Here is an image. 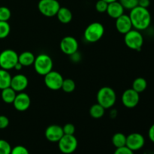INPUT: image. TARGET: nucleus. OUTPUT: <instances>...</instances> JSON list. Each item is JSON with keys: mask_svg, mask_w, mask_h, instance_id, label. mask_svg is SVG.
<instances>
[{"mask_svg": "<svg viewBox=\"0 0 154 154\" xmlns=\"http://www.w3.org/2000/svg\"><path fill=\"white\" fill-rule=\"evenodd\" d=\"M132 27L138 31H143L149 28L151 23V14L146 8L136 6L130 10L129 14Z\"/></svg>", "mask_w": 154, "mask_h": 154, "instance_id": "1", "label": "nucleus"}, {"mask_svg": "<svg viewBox=\"0 0 154 154\" xmlns=\"http://www.w3.org/2000/svg\"><path fill=\"white\" fill-rule=\"evenodd\" d=\"M11 77L8 71L0 69V90L10 87Z\"/></svg>", "mask_w": 154, "mask_h": 154, "instance_id": "21", "label": "nucleus"}, {"mask_svg": "<svg viewBox=\"0 0 154 154\" xmlns=\"http://www.w3.org/2000/svg\"><path fill=\"white\" fill-rule=\"evenodd\" d=\"M78 42L72 36H66L60 42V50L66 55H72L78 51Z\"/></svg>", "mask_w": 154, "mask_h": 154, "instance_id": "12", "label": "nucleus"}, {"mask_svg": "<svg viewBox=\"0 0 154 154\" xmlns=\"http://www.w3.org/2000/svg\"><path fill=\"white\" fill-rule=\"evenodd\" d=\"M18 63V54L11 49L4 50L0 53V68L5 70H11Z\"/></svg>", "mask_w": 154, "mask_h": 154, "instance_id": "6", "label": "nucleus"}, {"mask_svg": "<svg viewBox=\"0 0 154 154\" xmlns=\"http://www.w3.org/2000/svg\"><path fill=\"white\" fill-rule=\"evenodd\" d=\"M78 141L74 135H64L58 141L60 151L64 154L73 153L78 148Z\"/></svg>", "mask_w": 154, "mask_h": 154, "instance_id": "8", "label": "nucleus"}, {"mask_svg": "<svg viewBox=\"0 0 154 154\" xmlns=\"http://www.w3.org/2000/svg\"><path fill=\"white\" fill-rule=\"evenodd\" d=\"M10 32L11 26L8 21H0V39L8 37Z\"/></svg>", "mask_w": 154, "mask_h": 154, "instance_id": "26", "label": "nucleus"}, {"mask_svg": "<svg viewBox=\"0 0 154 154\" xmlns=\"http://www.w3.org/2000/svg\"><path fill=\"white\" fill-rule=\"evenodd\" d=\"M64 135H74L75 132V126L72 123H66L63 126Z\"/></svg>", "mask_w": 154, "mask_h": 154, "instance_id": "32", "label": "nucleus"}, {"mask_svg": "<svg viewBox=\"0 0 154 154\" xmlns=\"http://www.w3.org/2000/svg\"><path fill=\"white\" fill-rule=\"evenodd\" d=\"M60 4L57 0H40L38 3L39 12L47 17H52L57 15Z\"/></svg>", "mask_w": 154, "mask_h": 154, "instance_id": "7", "label": "nucleus"}, {"mask_svg": "<svg viewBox=\"0 0 154 154\" xmlns=\"http://www.w3.org/2000/svg\"><path fill=\"white\" fill-rule=\"evenodd\" d=\"M117 111H116L115 109H113V110H111V113H110V116H111V117L112 119H114V118H115L116 117V116H117Z\"/></svg>", "mask_w": 154, "mask_h": 154, "instance_id": "39", "label": "nucleus"}, {"mask_svg": "<svg viewBox=\"0 0 154 154\" xmlns=\"http://www.w3.org/2000/svg\"><path fill=\"white\" fill-rule=\"evenodd\" d=\"M105 33L104 26L99 22H93L89 24L84 30V37L86 42L95 43L100 40Z\"/></svg>", "mask_w": 154, "mask_h": 154, "instance_id": "3", "label": "nucleus"}, {"mask_svg": "<svg viewBox=\"0 0 154 154\" xmlns=\"http://www.w3.org/2000/svg\"><path fill=\"white\" fill-rule=\"evenodd\" d=\"M114 154H134V151H132L126 146H124V147L116 148Z\"/></svg>", "mask_w": 154, "mask_h": 154, "instance_id": "33", "label": "nucleus"}, {"mask_svg": "<svg viewBox=\"0 0 154 154\" xmlns=\"http://www.w3.org/2000/svg\"><path fill=\"white\" fill-rule=\"evenodd\" d=\"M35 56L30 51H24L20 54H18V62L23 67L32 66L35 62Z\"/></svg>", "mask_w": 154, "mask_h": 154, "instance_id": "18", "label": "nucleus"}, {"mask_svg": "<svg viewBox=\"0 0 154 154\" xmlns=\"http://www.w3.org/2000/svg\"><path fill=\"white\" fill-rule=\"evenodd\" d=\"M11 17V12L8 8L5 6L0 7V21H8Z\"/></svg>", "mask_w": 154, "mask_h": 154, "instance_id": "27", "label": "nucleus"}, {"mask_svg": "<svg viewBox=\"0 0 154 154\" xmlns=\"http://www.w3.org/2000/svg\"><path fill=\"white\" fill-rule=\"evenodd\" d=\"M104 1L106 2L107 3H111V2H113L117 1V0H104Z\"/></svg>", "mask_w": 154, "mask_h": 154, "instance_id": "40", "label": "nucleus"}, {"mask_svg": "<svg viewBox=\"0 0 154 154\" xmlns=\"http://www.w3.org/2000/svg\"><path fill=\"white\" fill-rule=\"evenodd\" d=\"M148 137L149 139L154 143V124L152 125L148 130Z\"/></svg>", "mask_w": 154, "mask_h": 154, "instance_id": "37", "label": "nucleus"}, {"mask_svg": "<svg viewBox=\"0 0 154 154\" xmlns=\"http://www.w3.org/2000/svg\"><path fill=\"white\" fill-rule=\"evenodd\" d=\"M23 66L22 65H21L20 63L18 62V63H17L16 65H15V66H14V69L15 70H17V71H20L21 69H23Z\"/></svg>", "mask_w": 154, "mask_h": 154, "instance_id": "38", "label": "nucleus"}, {"mask_svg": "<svg viewBox=\"0 0 154 154\" xmlns=\"http://www.w3.org/2000/svg\"><path fill=\"white\" fill-rule=\"evenodd\" d=\"M140 101V95L132 88L127 89L123 93L121 102L127 108H134L138 105Z\"/></svg>", "mask_w": 154, "mask_h": 154, "instance_id": "10", "label": "nucleus"}, {"mask_svg": "<svg viewBox=\"0 0 154 154\" xmlns=\"http://www.w3.org/2000/svg\"><path fill=\"white\" fill-rule=\"evenodd\" d=\"M17 92L14 90L11 87L2 90L1 97L3 102L7 104H13L15 97L17 96Z\"/></svg>", "mask_w": 154, "mask_h": 154, "instance_id": "20", "label": "nucleus"}, {"mask_svg": "<svg viewBox=\"0 0 154 154\" xmlns=\"http://www.w3.org/2000/svg\"><path fill=\"white\" fill-rule=\"evenodd\" d=\"M44 77V82L48 89L54 91L61 89L64 78L58 72L52 70Z\"/></svg>", "mask_w": 154, "mask_h": 154, "instance_id": "9", "label": "nucleus"}, {"mask_svg": "<svg viewBox=\"0 0 154 154\" xmlns=\"http://www.w3.org/2000/svg\"><path fill=\"white\" fill-rule=\"evenodd\" d=\"M124 8L117 0V1L108 3L106 12L110 17L116 20L124 14Z\"/></svg>", "mask_w": 154, "mask_h": 154, "instance_id": "17", "label": "nucleus"}, {"mask_svg": "<svg viewBox=\"0 0 154 154\" xmlns=\"http://www.w3.org/2000/svg\"><path fill=\"white\" fill-rule=\"evenodd\" d=\"M9 125V119L5 115H0V129L7 128Z\"/></svg>", "mask_w": 154, "mask_h": 154, "instance_id": "34", "label": "nucleus"}, {"mask_svg": "<svg viewBox=\"0 0 154 154\" xmlns=\"http://www.w3.org/2000/svg\"><path fill=\"white\" fill-rule=\"evenodd\" d=\"M33 66L35 70L38 75L45 76L53 70L54 62L49 55L46 54H41L35 57Z\"/></svg>", "mask_w": 154, "mask_h": 154, "instance_id": "4", "label": "nucleus"}, {"mask_svg": "<svg viewBox=\"0 0 154 154\" xmlns=\"http://www.w3.org/2000/svg\"><path fill=\"white\" fill-rule=\"evenodd\" d=\"M124 42L129 49L139 51L144 45V37L141 31L132 29L124 35Z\"/></svg>", "mask_w": 154, "mask_h": 154, "instance_id": "5", "label": "nucleus"}, {"mask_svg": "<svg viewBox=\"0 0 154 154\" xmlns=\"http://www.w3.org/2000/svg\"><path fill=\"white\" fill-rule=\"evenodd\" d=\"M111 142L116 148L124 147L126 146V135H125L122 132H117L113 135L111 138Z\"/></svg>", "mask_w": 154, "mask_h": 154, "instance_id": "23", "label": "nucleus"}, {"mask_svg": "<svg viewBox=\"0 0 154 154\" xmlns=\"http://www.w3.org/2000/svg\"><path fill=\"white\" fill-rule=\"evenodd\" d=\"M119 2L124 9L127 10H132L138 5V0H119Z\"/></svg>", "mask_w": 154, "mask_h": 154, "instance_id": "28", "label": "nucleus"}, {"mask_svg": "<svg viewBox=\"0 0 154 154\" xmlns=\"http://www.w3.org/2000/svg\"><path fill=\"white\" fill-rule=\"evenodd\" d=\"M29 84V80L26 75L23 74H17L11 77L10 87L17 93L23 92Z\"/></svg>", "mask_w": 154, "mask_h": 154, "instance_id": "15", "label": "nucleus"}, {"mask_svg": "<svg viewBox=\"0 0 154 154\" xmlns=\"http://www.w3.org/2000/svg\"><path fill=\"white\" fill-rule=\"evenodd\" d=\"M147 82L146 81V79H144V78H137L134 80L133 83H132V87L135 91H136L137 93H141L142 92H144V90L147 89Z\"/></svg>", "mask_w": 154, "mask_h": 154, "instance_id": "24", "label": "nucleus"}, {"mask_svg": "<svg viewBox=\"0 0 154 154\" xmlns=\"http://www.w3.org/2000/svg\"><path fill=\"white\" fill-rule=\"evenodd\" d=\"M108 3H107L104 0H99L96 3V9L99 13H105L108 8Z\"/></svg>", "mask_w": 154, "mask_h": 154, "instance_id": "31", "label": "nucleus"}, {"mask_svg": "<svg viewBox=\"0 0 154 154\" xmlns=\"http://www.w3.org/2000/svg\"><path fill=\"white\" fill-rule=\"evenodd\" d=\"M56 16L57 17L59 21L63 24L69 23L73 17L71 10L66 7H60Z\"/></svg>", "mask_w": 154, "mask_h": 154, "instance_id": "19", "label": "nucleus"}, {"mask_svg": "<svg viewBox=\"0 0 154 154\" xmlns=\"http://www.w3.org/2000/svg\"><path fill=\"white\" fill-rule=\"evenodd\" d=\"M11 146L4 139H0V154H11Z\"/></svg>", "mask_w": 154, "mask_h": 154, "instance_id": "29", "label": "nucleus"}, {"mask_svg": "<svg viewBox=\"0 0 154 154\" xmlns=\"http://www.w3.org/2000/svg\"><path fill=\"white\" fill-rule=\"evenodd\" d=\"M145 144L144 137L138 132H133L126 136V146L132 151L139 150L142 148Z\"/></svg>", "mask_w": 154, "mask_h": 154, "instance_id": "11", "label": "nucleus"}, {"mask_svg": "<svg viewBox=\"0 0 154 154\" xmlns=\"http://www.w3.org/2000/svg\"><path fill=\"white\" fill-rule=\"evenodd\" d=\"M150 0H138V6H141L143 8H147L150 6Z\"/></svg>", "mask_w": 154, "mask_h": 154, "instance_id": "36", "label": "nucleus"}, {"mask_svg": "<svg viewBox=\"0 0 154 154\" xmlns=\"http://www.w3.org/2000/svg\"><path fill=\"white\" fill-rule=\"evenodd\" d=\"M45 135L48 141L53 143L58 142L64 135L63 127L57 124L50 125L45 129Z\"/></svg>", "mask_w": 154, "mask_h": 154, "instance_id": "13", "label": "nucleus"}, {"mask_svg": "<svg viewBox=\"0 0 154 154\" xmlns=\"http://www.w3.org/2000/svg\"><path fill=\"white\" fill-rule=\"evenodd\" d=\"M11 154H29L28 149L23 145H17L12 147Z\"/></svg>", "mask_w": 154, "mask_h": 154, "instance_id": "30", "label": "nucleus"}, {"mask_svg": "<svg viewBox=\"0 0 154 154\" xmlns=\"http://www.w3.org/2000/svg\"><path fill=\"white\" fill-rule=\"evenodd\" d=\"M115 27L116 29L119 32L123 35H125L133 29L130 17H129V15L125 14H123V15L116 19Z\"/></svg>", "mask_w": 154, "mask_h": 154, "instance_id": "16", "label": "nucleus"}, {"mask_svg": "<svg viewBox=\"0 0 154 154\" xmlns=\"http://www.w3.org/2000/svg\"><path fill=\"white\" fill-rule=\"evenodd\" d=\"M97 103L102 105L105 109L111 108L116 103L117 95L114 89L109 87H103L100 88L96 95Z\"/></svg>", "mask_w": 154, "mask_h": 154, "instance_id": "2", "label": "nucleus"}, {"mask_svg": "<svg viewBox=\"0 0 154 154\" xmlns=\"http://www.w3.org/2000/svg\"><path fill=\"white\" fill-rule=\"evenodd\" d=\"M90 114L93 118L94 119H99L102 118L104 116L105 112V108H103L99 103L94 104L92 105L90 108Z\"/></svg>", "mask_w": 154, "mask_h": 154, "instance_id": "22", "label": "nucleus"}, {"mask_svg": "<svg viewBox=\"0 0 154 154\" xmlns=\"http://www.w3.org/2000/svg\"><path fill=\"white\" fill-rule=\"evenodd\" d=\"M31 99L27 93L20 92L17 94L13 105L15 109L18 111H25L30 107Z\"/></svg>", "mask_w": 154, "mask_h": 154, "instance_id": "14", "label": "nucleus"}, {"mask_svg": "<svg viewBox=\"0 0 154 154\" xmlns=\"http://www.w3.org/2000/svg\"><path fill=\"white\" fill-rule=\"evenodd\" d=\"M70 59L73 63H78L82 60V55H81V53L78 51L75 53H74V54H72V55H70Z\"/></svg>", "mask_w": 154, "mask_h": 154, "instance_id": "35", "label": "nucleus"}, {"mask_svg": "<svg viewBox=\"0 0 154 154\" xmlns=\"http://www.w3.org/2000/svg\"><path fill=\"white\" fill-rule=\"evenodd\" d=\"M75 87H76V84L75 81L71 78H66L63 80L61 90H63L65 93H70L75 90Z\"/></svg>", "mask_w": 154, "mask_h": 154, "instance_id": "25", "label": "nucleus"}]
</instances>
